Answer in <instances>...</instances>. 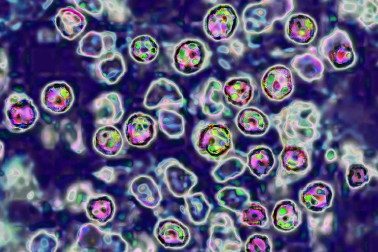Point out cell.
Returning a JSON list of instances; mask_svg holds the SVG:
<instances>
[{"instance_id": "28", "label": "cell", "mask_w": 378, "mask_h": 252, "mask_svg": "<svg viewBox=\"0 0 378 252\" xmlns=\"http://www.w3.org/2000/svg\"><path fill=\"white\" fill-rule=\"evenodd\" d=\"M126 71L123 58L118 53H112L111 59H104L95 67V77L101 82L108 84L117 82L123 75Z\"/></svg>"}, {"instance_id": "25", "label": "cell", "mask_w": 378, "mask_h": 252, "mask_svg": "<svg viewBox=\"0 0 378 252\" xmlns=\"http://www.w3.org/2000/svg\"><path fill=\"white\" fill-rule=\"evenodd\" d=\"M275 161V156L269 147L257 145L247 154L246 165L253 175L261 179L270 173Z\"/></svg>"}, {"instance_id": "36", "label": "cell", "mask_w": 378, "mask_h": 252, "mask_svg": "<svg viewBox=\"0 0 378 252\" xmlns=\"http://www.w3.org/2000/svg\"><path fill=\"white\" fill-rule=\"evenodd\" d=\"M246 252H269L272 251V244L269 237L262 234L250 236L245 244Z\"/></svg>"}, {"instance_id": "3", "label": "cell", "mask_w": 378, "mask_h": 252, "mask_svg": "<svg viewBox=\"0 0 378 252\" xmlns=\"http://www.w3.org/2000/svg\"><path fill=\"white\" fill-rule=\"evenodd\" d=\"M2 124L10 132L19 133L32 128L39 112L32 100L24 93H13L6 99Z\"/></svg>"}, {"instance_id": "18", "label": "cell", "mask_w": 378, "mask_h": 252, "mask_svg": "<svg viewBox=\"0 0 378 252\" xmlns=\"http://www.w3.org/2000/svg\"><path fill=\"white\" fill-rule=\"evenodd\" d=\"M240 131L246 136L258 137L269 130L271 121L268 116L255 107H246L241 110L235 118Z\"/></svg>"}, {"instance_id": "8", "label": "cell", "mask_w": 378, "mask_h": 252, "mask_svg": "<svg viewBox=\"0 0 378 252\" xmlns=\"http://www.w3.org/2000/svg\"><path fill=\"white\" fill-rule=\"evenodd\" d=\"M239 17L234 8L229 4H219L211 8L204 20L206 35L213 40L230 39L239 25Z\"/></svg>"}, {"instance_id": "6", "label": "cell", "mask_w": 378, "mask_h": 252, "mask_svg": "<svg viewBox=\"0 0 378 252\" xmlns=\"http://www.w3.org/2000/svg\"><path fill=\"white\" fill-rule=\"evenodd\" d=\"M154 171L156 176L176 197H185L189 195L198 182L197 177L195 174L173 158L163 160L159 163Z\"/></svg>"}, {"instance_id": "13", "label": "cell", "mask_w": 378, "mask_h": 252, "mask_svg": "<svg viewBox=\"0 0 378 252\" xmlns=\"http://www.w3.org/2000/svg\"><path fill=\"white\" fill-rule=\"evenodd\" d=\"M40 100L45 109L54 114H61L70 108L74 96L71 88L66 82L54 81L45 86Z\"/></svg>"}, {"instance_id": "9", "label": "cell", "mask_w": 378, "mask_h": 252, "mask_svg": "<svg viewBox=\"0 0 378 252\" xmlns=\"http://www.w3.org/2000/svg\"><path fill=\"white\" fill-rule=\"evenodd\" d=\"M184 97L172 81L160 78L152 81L145 94L143 105L148 109L157 108L177 110L183 107Z\"/></svg>"}, {"instance_id": "5", "label": "cell", "mask_w": 378, "mask_h": 252, "mask_svg": "<svg viewBox=\"0 0 378 252\" xmlns=\"http://www.w3.org/2000/svg\"><path fill=\"white\" fill-rule=\"evenodd\" d=\"M318 52L338 70L349 68L355 61V53L349 36L346 32L338 28L321 39Z\"/></svg>"}, {"instance_id": "29", "label": "cell", "mask_w": 378, "mask_h": 252, "mask_svg": "<svg viewBox=\"0 0 378 252\" xmlns=\"http://www.w3.org/2000/svg\"><path fill=\"white\" fill-rule=\"evenodd\" d=\"M216 199L223 207L240 213L250 201L249 193L243 188L226 186L218 192Z\"/></svg>"}, {"instance_id": "16", "label": "cell", "mask_w": 378, "mask_h": 252, "mask_svg": "<svg viewBox=\"0 0 378 252\" xmlns=\"http://www.w3.org/2000/svg\"><path fill=\"white\" fill-rule=\"evenodd\" d=\"M333 198L332 187L319 181L309 183L299 194L301 203L307 210L315 213L322 212L329 207Z\"/></svg>"}, {"instance_id": "4", "label": "cell", "mask_w": 378, "mask_h": 252, "mask_svg": "<svg viewBox=\"0 0 378 252\" xmlns=\"http://www.w3.org/2000/svg\"><path fill=\"white\" fill-rule=\"evenodd\" d=\"M210 55L208 47L201 40L185 39L174 46L172 65L176 72L182 74H194L208 65Z\"/></svg>"}, {"instance_id": "15", "label": "cell", "mask_w": 378, "mask_h": 252, "mask_svg": "<svg viewBox=\"0 0 378 252\" xmlns=\"http://www.w3.org/2000/svg\"><path fill=\"white\" fill-rule=\"evenodd\" d=\"M92 109L97 126L113 125L121 120L124 113L121 98L115 92L103 94L96 99Z\"/></svg>"}, {"instance_id": "10", "label": "cell", "mask_w": 378, "mask_h": 252, "mask_svg": "<svg viewBox=\"0 0 378 252\" xmlns=\"http://www.w3.org/2000/svg\"><path fill=\"white\" fill-rule=\"evenodd\" d=\"M158 123L150 115L141 112L132 114L125 121L123 131L128 144L137 147L147 146L156 137Z\"/></svg>"}, {"instance_id": "22", "label": "cell", "mask_w": 378, "mask_h": 252, "mask_svg": "<svg viewBox=\"0 0 378 252\" xmlns=\"http://www.w3.org/2000/svg\"><path fill=\"white\" fill-rule=\"evenodd\" d=\"M279 155L280 174H299L306 171L309 166V157L304 147L293 144H283Z\"/></svg>"}, {"instance_id": "7", "label": "cell", "mask_w": 378, "mask_h": 252, "mask_svg": "<svg viewBox=\"0 0 378 252\" xmlns=\"http://www.w3.org/2000/svg\"><path fill=\"white\" fill-rule=\"evenodd\" d=\"M209 237L207 251L212 252H239L242 242L236 231L233 221L225 213H217L210 219Z\"/></svg>"}, {"instance_id": "2", "label": "cell", "mask_w": 378, "mask_h": 252, "mask_svg": "<svg viewBox=\"0 0 378 252\" xmlns=\"http://www.w3.org/2000/svg\"><path fill=\"white\" fill-rule=\"evenodd\" d=\"M288 1H262L248 5L242 19L245 31L251 34L268 31L276 20L286 17L292 10Z\"/></svg>"}, {"instance_id": "30", "label": "cell", "mask_w": 378, "mask_h": 252, "mask_svg": "<svg viewBox=\"0 0 378 252\" xmlns=\"http://www.w3.org/2000/svg\"><path fill=\"white\" fill-rule=\"evenodd\" d=\"M158 124L161 130L171 139H179L185 132V121L176 110L160 109L157 112Z\"/></svg>"}, {"instance_id": "33", "label": "cell", "mask_w": 378, "mask_h": 252, "mask_svg": "<svg viewBox=\"0 0 378 252\" xmlns=\"http://www.w3.org/2000/svg\"><path fill=\"white\" fill-rule=\"evenodd\" d=\"M240 214V222L249 226L264 227L269 221L266 209L257 202L250 201Z\"/></svg>"}, {"instance_id": "34", "label": "cell", "mask_w": 378, "mask_h": 252, "mask_svg": "<svg viewBox=\"0 0 378 252\" xmlns=\"http://www.w3.org/2000/svg\"><path fill=\"white\" fill-rule=\"evenodd\" d=\"M88 209L91 217L93 219L101 223H105L113 217L115 211V204L109 197L101 196L91 200Z\"/></svg>"}, {"instance_id": "17", "label": "cell", "mask_w": 378, "mask_h": 252, "mask_svg": "<svg viewBox=\"0 0 378 252\" xmlns=\"http://www.w3.org/2000/svg\"><path fill=\"white\" fill-rule=\"evenodd\" d=\"M317 27L311 16L302 13L290 16L285 24V35L291 41L299 44L311 42L316 36Z\"/></svg>"}, {"instance_id": "31", "label": "cell", "mask_w": 378, "mask_h": 252, "mask_svg": "<svg viewBox=\"0 0 378 252\" xmlns=\"http://www.w3.org/2000/svg\"><path fill=\"white\" fill-rule=\"evenodd\" d=\"M184 201L189 219L197 225L205 223L211 210V205L202 192L189 194Z\"/></svg>"}, {"instance_id": "24", "label": "cell", "mask_w": 378, "mask_h": 252, "mask_svg": "<svg viewBox=\"0 0 378 252\" xmlns=\"http://www.w3.org/2000/svg\"><path fill=\"white\" fill-rule=\"evenodd\" d=\"M376 1H345L340 8V15H349L365 27L377 23L378 4Z\"/></svg>"}, {"instance_id": "1", "label": "cell", "mask_w": 378, "mask_h": 252, "mask_svg": "<svg viewBox=\"0 0 378 252\" xmlns=\"http://www.w3.org/2000/svg\"><path fill=\"white\" fill-rule=\"evenodd\" d=\"M191 141L200 155L212 162H219L233 148L232 131L222 121H199L192 130Z\"/></svg>"}, {"instance_id": "11", "label": "cell", "mask_w": 378, "mask_h": 252, "mask_svg": "<svg viewBox=\"0 0 378 252\" xmlns=\"http://www.w3.org/2000/svg\"><path fill=\"white\" fill-rule=\"evenodd\" d=\"M261 86L263 93L269 99L282 101L288 97L294 89L291 72L283 65L271 66L264 72Z\"/></svg>"}, {"instance_id": "21", "label": "cell", "mask_w": 378, "mask_h": 252, "mask_svg": "<svg viewBox=\"0 0 378 252\" xmlns=\"http://www.w3.org/2000/svg\"><path fill=\"white\" fill-rule=\"evenodd\" d=\"M222 84L214 78H210L206 82L200 98L203 112L211 117L218 116L222 113L228 114L229 110L223 100Z\"/></svg>"}, {"instance_id": "27", "label": "cell", "mask_w": 378, "mask_h": 252, "mask_svg": "<svg viewBox=\"0 0 378 252\" xmlns=\"http://www.w3.org/2000/svg\"><path fill=\"white\" fill-rule=\"evenodd\" d=\"M129 53L136 62L148 64L153 61L158 56L159 45L152 36L143 35L134 38L129 45Z\"/></svg>"}, {"instance_id": "12", "label": "cell", "mask_w": 378, "mask_h": 252, "mask_svg": "<svg viewBox=\"0 0 378 252\" xmlns=\"http://www.w3.org/2000/svg\"><path fill=\"white\" fill-rule=\"evenodd\" d=\"M153 234L161 245L171 249L184 248L191 237L188 227L173 217L160 219L154 227Z\"/></svg>"}, {"instance_id": "32", "label": "cell", "mask_w": 378, "mask_h": 252, "mask_svg": "<svg viewBox=\"0 0 378 252\" xmlns=\"http://www.w3.org/2000/svg\"><path fill=\"white\" fill-rule=\"evenodd\" d=\"M245 168L246 164L241 158L232 156L219 161L211 174L216 181L223 182L241 175Z\"/></svg>"}, {"instance_id": "20", "label": "cell", "mask_w": 378, "mask_h": 252, "mask_svg": "<svg viewBox=\"0 0 378 252\" xmlns=\"http://www.w3.org/2000/svg\"><path fill=\"white\" fill-rule=\"evenodd\" d=\"M128 192L143 206L151 209L157 207L162 200L159 186L148 176L140 175L134 179L130 183Z\"/></svg>"}, {"instance_id": "14", "label": "cell", "mask_w": 378, "mask_h": 252, "mask_svg": "<svg viewBox=\"0 0 378 252\" xmlns=\"http://www.w3.org/2000/svg\"><path fill=\"white\" fill-rule=\"evenodd\" d=\"M126 143L121 132L113 125L99 127L93 138L95 149L107 157H116L125 154L128 149Z\"/></svg>"}, {"instance_id": "23", "label": "cell", "mask_w": 378, "mask_h": 252, "mask_svg": "<svg viewBox=\"0 0 378 252\" xmlns=\"http://www.w3.org/2000/svg\"><path fill=\"white\" fill-rule=\"evenodd\" d=\"M274 227L277 230L290 232L300 224L301 214L297 205L290 200H283L275 205L272 215Z\"/></svg>"}, {"instance_id": "35", "label": "cell", "mask_w": 378, "mask_h": 252, "mask_svg": "<svg viewBox=\"0 0 378 252\" xmlns=\"http://www.w3.org/2000/svg\"><path fill=\"white\" fill-rule=\"evenodd\" d=\"M346 176L348 185L353 188L362 186L368 183L370 179L368 169L361 164L350 165L347 170Z\"/></svg>"}, {"instance_id": "19", "label": "cell", "mask_w": 378, "mask_h": 252, "mask_svg": "<svg viewBox=\"0 0 378 252\" xmlns=\"http://www.w3.org/2000/svg\"><path fill=\"white\" fill-rule=\"evenodd\" d=\"M254 87L249 76L229 78L223 87V94L226 101L239 108L247 106L254 95Z\"/></svg>"}, {"instance_id": "26", "label": "cell", "mask_w": 378, "mask_h": 252, "mask_svg": "<svg viewBox=\"0 0 378 252\" xmlns=\"http://www.w3.org/2000/svg\"><path fill=\"white\" fill-rule=\"evenodd\" d=\"M291 65L300 77L308 81L320 78L324 69L321 61L309 52L295 56Z\"/></svg>"}]
</instances>
